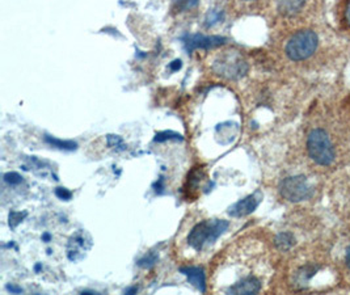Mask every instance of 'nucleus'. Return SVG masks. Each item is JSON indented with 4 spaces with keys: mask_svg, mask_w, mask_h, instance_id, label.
Returning <instances> with one entry per match:
<instances>
[{
    "mask_svg": "<svg viewBox=\"0 0 350 295\" xmlns=\"http://www.w3.org/2000/svg\"><path fill=\"white\" fill-rule=\"evenodd\" d=\"M244 1H254V0H244Z\"/></svg>",
    "mask_w": 350,
    "mask_h": 295,
    "instance_id": "obj_26",
    "label": "nucleus"
},
{
    "mask_svg": "<svg viewBox=\"0 0 350 295\" xmlns=\"http://www.w3.org/2000/svg\"><path fill=\"white\" fill-rule=\"evenodd\" d=\"M200 0H174V7L176 11L178 12H184V11H189L191 8H194L198 4Z\"/></svg>",
    "mask_w": 350,
    "mask_h": 295,
    "instance_id": "obj_12",
    "label": "nucleus"
},
{
    "mask_svg": "<svg viewBox=\"0 0 350 295\" xmlns=\"http://www.w3.org/2000/svg\"><path fill=\"white\" fill-rule=\"evenodd\" d=\"M157 260H158V256L155 253H148L138 261V265L142 268H150L157 263Z\"/></svg>",
    "mask_w": 350,
    "mask_h": 295,
    "instance_id": "obj_14",
    "label": "nucleus"
},
{
    "mask_svg": "<svg viewBox=\"0 0 350 295\" xmlns=\"http://www.w3.org/2000/svg\"><path fill=\"white\" fill-rule=\"evenodd\" d=\"M281 194L287 201L301 202L308 200L312 196V188L310 187L304 176H291L281 183Z\"/></svg>",
    "mask_w": 350,
    "mask_h": 295,
    "instance_id": "obj_4",
    "label": "nucleus"
},
{
    "mask_svg": "<svg viewBox=\"0 0 350 295\" xmlns=\"http://www.w3.org/2000/svg\"><path fill=\"white\" fill-rule=\"evenodd\" d=\"M221 20V14L219 12H215V11H211L208 16H207V23L206 25H213V24H215V23H218Z\"/></svg>",
    "mask_w": 350,
    "mask_h": 295,
    "instance_id": "obj_19",
    "label": "nucleus"
},
{
    "mask_svg": "<svg viewBox=\"0 0 350 295\" xmlns=\"http://www.w3.org/2000/svg\"><path fill=\"white\" fill-rule=\"evenodd\" d=\"M55 196L59 198V200H64V201H68L71 197H72V193L66 189V188H57L55 189Z\"/></svg>",
    "mask_w": 350,
    "mask_h": 295,
    "instance_id": "obj_17",
    "label": "nucleus"
},
{
    "mask_svg": "<svg viewBox=\"0 0 350 295\" xmlns=\"http://www.w3.org/2000/svg\"><path fill=\"white\" fill-rule=\"evenodd\" d=\"M45 142L49 143L50 146L59 149V150H67V151H72L77 149V143L72 140H62L58 138H53L50 136H45Z\"/></svg>",
    "mask_w": 350,
    "mask_h": 295,
    "instance_id": "obj_10",
    "label": "nucleus"
},
{
    "mask_svg": "<svg viewBox=\"0 0 350 295\" xmlns=\"http://www.w3.org/2000/svg\"><path fill=\"white\" fill-rule=\"evenodd\" d=\"M44 239H45V240H49V239H50V236H49L48 233H46V235H44Z\"/></svg>",
    "mask_w": 350,
    "mask_h": 295,
    "instance_id": "obj_25",
    "label": "nucleus"
},
{
    "mask_svg": "<svg viewBox=\"0 0 350 295\" xmlns=\"http://www.w3.org/2000/svg\"><path fill=\"white\" fill-rule=\"evenodd\" d=\"M306 0H277L278 11L285 16H293L302 10Z\"/></svg>",
    "mask_w": 350,
    "mask_h": 295,
    "instance_id": "obj_9",
    "label": "nucleus"
},
{
    "mask_svg": "<svg viewBox=\"0 0 350 295\" xmlns=\"http://www.w3.org/2000/svg\"><path fill=\"white\" fill-rule=\"evenodd\" d=\"M7 290H10L11 293H15V294H18V293L23 292L21 287H16V286H14V285H8V286H7Z\"/></svg>",
    "mask_w": 350,
    "mask_h": 295,
    "instance_id": "obj_21",
    "label": "nucleus"
},
{
    "mask_svg": "<svg viewBox=\"0 0 350 295\" xmlns=\"http://www.w3.org/2000/svg\"><path fill=\"white\" fill-rule=\"evenodd\" d=\"M4 181L10 185H17L23 181V177L17 172H8L4 175Z\"/></svg>",
    "mask_w": 350,
    "mask_h": 295,
    "instance_id": "obj_13",
    "label": "nucleus"
},
{
    "mask_svg": "<svg viewBox=\"0 0 350 295\" xmlns=\"http://www.w3.org/2000/svg\"><path fill=\"white\" fill-rule=\"evenodd\" d=\"M137 292H138V289H137V287H130V289H128L125 293H126V294H135Z\"/></svg>",
    "mask_w": 350,
    "mask_h": 295,
    "instance_id": "obj_23",
    "label": "nucleus"
},
{
    "mask_svg": "<svg viewBox=\"0 0 350 295\" xmlns=\"http://www.w3.org/2000/svg\"><path fill=\"white\" fill-rule=\"evenodd\" d=\"M307 150L312 160L320 166H328L334 162V144L323 129H315L308 134Z\"/></svg>",
    "mask_w": 350,
    "mask_h": 295,
    "instance_id": "obj_2",
    "label": "nucleus"
},
{
    "mask_svg": "<svg viewBox=\"0 0 350 295\" xmlns=\"http://www.w3.org/2000/svg\"><path fill=\"white\" fill-rule=\"evenodd\" d=\"M293 244H294V236L291 233H280L275 238V246H277V248L281 249V251H287V249L291 248Z\"/></svg>",
    "mask_w": 350,
    "mask_h": 295,
    "instance_id": "obj_11",
    "label": "nucleus"
},
{
    "mask_svg": "<svg viewBox=\"0 0 350 295\" xmlns=\"http://www.w3.org/2000/svg\"><path fill=\"white\" fill-rule=\"evenodd\" d=\"M347 264H348L350 269V247L348 248V252H347Z\"/></svg>",
    "mask_w": 350,
    "mask_h": 295,
    "instance_id": "obj_24",
    "label": "nucleus"
},
{
    "mask_svg": "<svg viewBox=\"0 0 350 295\" xmlns=\"http://www.w3.org/2000/svg\"><path fill=\"white\" fill-rule=\"evenodd\" d=\"M230 227V223L223 219H213V220H202L196 225L188 235L189 247L196 249L197 252L202 251L208 244L217 242V239Z\"/></svg>",
    "mask_w": 350,
    "mask_h": 295,
    "instance_id": "obj_1",
    "label": "nucleus"
},
{
    "mask_svg": "<svg viewBox=\"0 0 350 295\" xmlns=\"http://www.w3.org/2000/svg\"><path fill=\"white\" fill-rule=\"evenodd\" d=\"M183 140L181 138V136L180 134H176V133H172V131H164V133H159V134H157V137H155V142H163V140Z\"/></svg>",
    "mask_w": 350,
    "mask_h": 295,
    "instance_id": "obj_16",
    "label": "nucleus"
},
{
    "mask_svg": "<svg viewBox=\"0 0 350 295\" xmlns=\"http://www.w3.org/2000/svg\"><path fill=\"white\" fill-rule=\"evenodd\" d=\"M318 47V36L312 31L295 33L287 42L286 55L294 62L310 58Z\"/></svg>",
    "mask_w": 350,
    "mask_h": 295,
    "instance_id": "obj_3",
    "label": "nucleus"
},
{
    "mask_svg": "<svg viewBox=\"0 0 350 295\" xmlns=\"http://www.w3.org/2000/svg\"><path fill=\"white\" fill-rule=\"evenodd\" d=\"M185 47L189 53L197 49H213L223 45L226 38L221 36H204V34H189L184 38Z\"/></svg>",
    "mask_w": 350,
    "mask_h": 295,
    "instance_id": "obj_6",
    "label": "nucleus"
},
{
    "mask_svg": "<svg viewBox=\"0 0 350 295\" xmlns=\"http://www.w3.org/2000/svg\"><path fill=\"white\" fill-rule=\"evenodd\" d=\"M108 142H109V146L113 147V146H116L118 150H125L126 149V146L124 144V140H121L120 137H114V136H111L109 138H108Z\"/></svg>",
    "mask_w": 350,
    "mask_h": 295,
    "instance_id": "obj_18",
    "label": "nucleus"
},
{
    "mask_svg": "<svg viewBox=\"0 0 350 295\" xmlns=\"http://www.w3.org/2000/svg\"><path fill=\"white\" fill-rule=\"evenodd\" d=\"M345 20L350 25V0L347 1V5H345Z\"/></svg>",
    "mask_w": 350,
    "mask_h": 295,
    "instance_id": "obj_20",
    "label": "nucleus"
},
{
    "mask_svg": "<svg viewBox=\"0 0 350 295\" xmlns=\"http://www.w3.org/2000/svg\"><path fill=\"white\" fill-rule=\"evenodd\" d=\"M214 70L218 75L227 79H238L245 75L248 66L238 54L226 53L214 62Z\"/></svg>",
    "mask_w": 350,
    "mask_h": 295,
    "instance_id": "obj_5",
    "label": "nucleus"
},
{
    "mask_svg": "<svg viewBox=\"0 0 350 295\" xmlns=\"http://www.w3.org/2000/svg\"><path fill=\"white\" fill-rule=\"evenodd\" d=\"M258 202H260V200L257 198V196L251 194V196L240 200L239 202H237L234 206H231L230 210H228V214L231 217L235 218L245 217V216L255 211Z\"/></svg>",
    "mask_w": 350,
    "mask_h": 295,
    "instance_id": "obj_7",
    "label": "nucleus"
},
{
    "mask_svg": "<svg viewBox=\"0 0 350 295\" xmlns=\"http://www.w3.org/2000/svg\"><path fill=\"white\" fill-rule=\"evenodd\" d=\"M181 272L188 277L191 285L196 286L200 292L202 293L206 292V277L202 268L188 266V268H181Z\"/></svg>",
    "mask_w": 350,
    "mask_h": 295,
    "instance_id": "obj_8",
    "label": "nucleus"
},
{
    "mask_svg": "<svg viewBox=\"0 0 350 295\" xmlns=\"http://www.w3.org/2000/svg\"><path fill=\"white\" fill-rule=\"evenodd\" d=\"M27 217V213L24 211V213H17V211H11V214H10V226L12 227V229H15L17 225L20 223V222H23V219Z\"/></svg>",
    "mask_w": 350,
    "mask_h": 295,
    "instance_id": "obj_15",
    "label": "nucleus"
},
{
    "mask_svg": "<svg viewBox=\"0 0 350 295\" xmlns=\"http://www.w3.org/2000/svg\"><path fill=\"white\" fill-rule=\"evenodd\" d=\"M181 67V61H175V62L171 63V68L176 71V70H178Z\"/></svg>",
    "mask_w": 350,
    "mask_h": 295,
    "instance_id": "obj_22",
    "label": "nucleus"
}]
</instances>
